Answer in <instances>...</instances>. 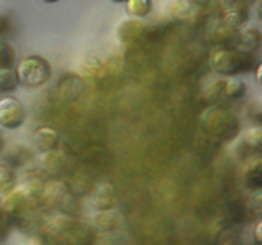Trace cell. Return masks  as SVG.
I'll return each mask as SVG.
<instances>
[{"label":"cell","instance_id":"1","mask_svg":"<svg viewBox=\"0 0 262 245\" xmlns=\"http://www.w3.org/2000/svg\"><path fill=\"white\" fill-rule=\"evenodd\" d=\"M211 69L221 76H236L251 70L256 65V59L249 51L241 49H221L210 57Z\"/></svg>","mask_w":262,"mask_h":245},{"label":"cell","instance_id":"2","mask_svg":"<svg viewBox=\"0 0 262 245\" xmlns=\"http://www.w3.org/2000/svg\"><path fill=\"white\" fill-rule=\"evenodd\" d=\"M16 79L25 87H41L51 77V65L39 56H28L16 65Z\"/></svg>","mask_w":262,"mask_h":245},{"label":"cell","instance_id":"3","mask_svg":"<svg viewBox=\"0 0 262 245\" xmlns=\"http://www.w3.org/2000/svg\"><path fill=\"white\" fill-rule=\"evenodd\" d=\"M27 111L21 102L15 96L0 98V128L15 129L23 125Z\"/></svg>","mask_w":262,"mask_h":245},{"label":"cell","instance_id":"4","mask_svg":"<svg viewBox=\"0 0 262 245\" xmlns=\"http://www.w3.org/2000/svg\"><path fill=\"white\" fill-rule=\"evenodd\" d=\"M35 142L39 151H51L57 144V133L53 128H39L35 134Z\"/></svg>","mask_w":262,"mask_h":245},{"label":"cell","instance_id":"5","mask_svg":"<svg viewBox=\"0 0 262 245\" xmlns=\"http://www.w3.org/2000/svg\"><path fill=\"white\" fill-rule=\"evenodd\" d=\"M152 2L151 0H126V12L131 16H138V18H144L151 13Z\"/></svg>","mask_w":262,"mask_h":245},{"label":"cell","instance_id":"6","mask_svg":"<svg viewBox=\"0 0 262 245\" xmlns=\"http://www.w3.org/2000/svg\"><path fill=\"white\" fill-rule=\"evenodd\" d=\"M18 85L16 74L10 67H0V92H12Z\"/></svg>","mask_w":262,"mask_h":245},{"label":"cell","instance_id":"7","mask_svg":"<svg viewBox=\"0 0 262 245\" xmlns=\"http://www.w3.org/2000/svg\"><path fill=\"white\" fill-rule=\"evenodd\" d=\"M246 137L249 139V142L252 145H259V142H260V129L259 128L248 129V133H246Z\"/></svg>","mask_w":262,"mask_h":245},{"label":"cell","instance_id":"8","mask_svg":"<svg viewBox=\"0 0 262 245\" xmlns=\"http://www.w3.org/2000/svg\"><path fill=\"white\" fill-rule=\"evenodd\" d=\"M10 182H12V174L5 167H0V190L10 185Z\"/></svg>","mask_w":262,"mask_h":245},{"label":"cell","instance_id":"9","mask_svg":"<svg viewBox=\"0 0 262 245\" xmlns=\"http://www.w3.org/2000/svg\"><path fill=\"white\" fill-rule=\"evenodd\" d=\"M256 242L260 243V224L256 227Z\"/></svg>","mask_w":262,"mask_h":245},{"label":"cell","instance_id":"10","mask_svg":"<svg viewBox=\"0 0 262 245\" xmlns=\"http://www.w3.org/2000/svg\"><path fill=\"white\" fill-rule=\"evenodd\" d=\"M43 2H46V4H54V2H57V0H43Z\"/></svg>","mask_w":262,"mask_h":245},{"label":"cell","instance_id":"11","mask_svg":"<svg viewBox=\"0 0 262 245\" xmlns=\"http://www.w3.org/2000/svg\"><path fill=\"white\" fill-rule=\"evenodd\" d=\"M113 2H126V0H113Z\"/></svg>","mask_w":262,"mask_h":245}]
</instances>
